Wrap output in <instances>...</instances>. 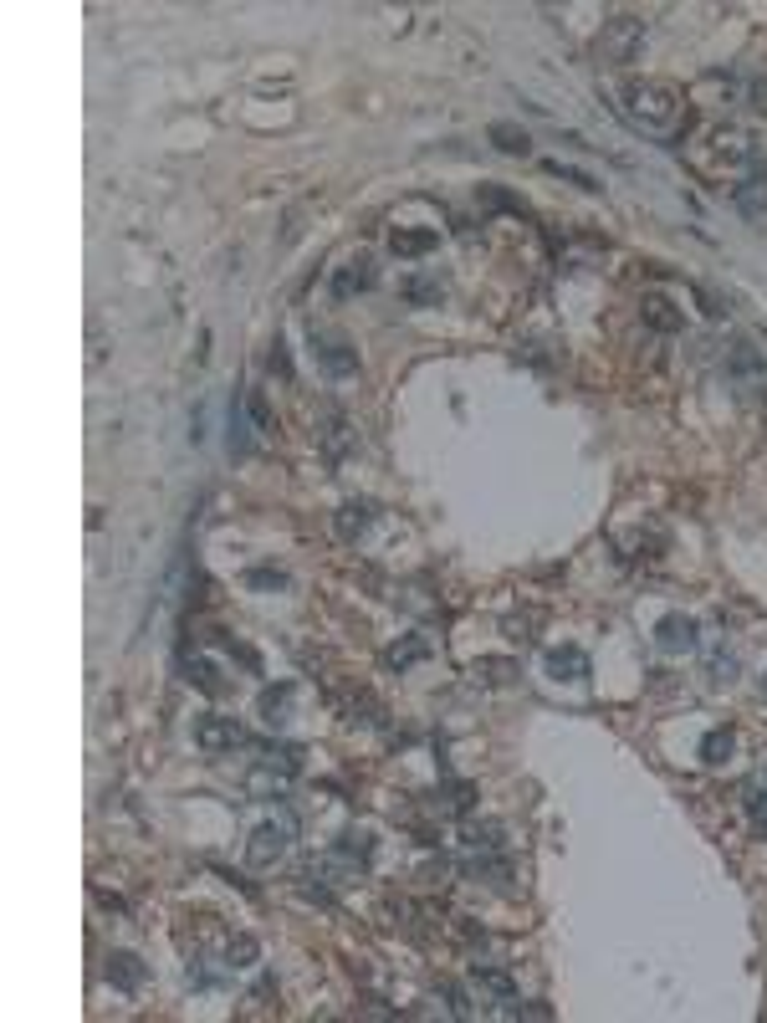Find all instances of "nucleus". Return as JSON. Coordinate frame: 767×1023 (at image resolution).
I'll list each match as a JSON object with an SVG mask.
<instances>
[{"label": "nucleus", "instance_id": "nucleus-1", "mask_svg": "<svg viewBox=\"0 0 767 1023\" xmlns=\"http://www.w3.org/2000/svg\"><path fill=\"white\" fill-rule=\"evenodd\" d=\"M681 87L675 82H635L624 93V113H629V123H640V128H650V133H660V128H670L675 118H681Z\"/></svg>", "mask_w": 767, "mask_h": 1023}, {"label": "nucleus", "instance_id": "nucleus-2", "mask_svg": "<svg viewBox=\"0 0 767 1023\" xmlns=\"http://www.w3.org/2000/svg\"><path fill=\"white\" fill-rule=\"evenodd\" d=\"M706 144L716 154L721 169H762L767 164V133L747 128V123H721L706 133Z\"/></svg>", "mask_w": 767, "mask_h": 1023}, {"label": "nucleus", "instance_id": "nucleus-3", "mask_svg": "<svg viewBox=\"0 0 767 1023\" xmlns=\"http://www.w3.org/2000/svg\"><path fill=\"white\" fill-rule=\"evenodd\" d=\"M640 47H645V21L640 16H614V21H604V31L594 41V57L604 67H624V62L640 57Z\"/></svg>", "mask_w": 767, "mask_h": 1023}, {"label": "nucleus", "instance_id": "nucleus-4", "mask_svg": "<svg viewBox=\"0 0 767 1023\" xmlns=\"http://www.w3.org/2000/svg\"><path fill=\"white\" fill-rule=\"evenodd\" d=\"M292 834H297V819H292V814H277L272 824H261V829L246 839V860H251L256 870L277 865V860L292 850Z\"/></svg>", "mask_w": 767, "mask_h": 1023}, {"label": "nucleus", "instance_id": "nucleus-5", "mask_svg": "<svg viewBox=\"0 0 767 1023\" xmlns=\"http://www.w3.org/2000/svg\"><path fill=\"white\" fill-rule=\"evenodd\" d=\"M195 747L200 752H236V747H246V727L236 717H200L195 722Z\"/></svg>", "mask_w": 767, "mask_h": 1023}, {"label": "nucleus", "instance_id": "nucleus-6", "mask_svg": "<svg viewBox=\"0 0 767 1023\" xmlns=\"http://www.w3.org/2000/svg\"><path fill=\"white\" fill-rule=\"evenodd\" d=\"M655 645L665 655H691L701 645V630H696V619L691 614H665L660 625H655Z\"/></svg>", "mask_w": 767, "mask_h": 1023}, {"label": "nucleus", "instance_id": "nucleus-7", "mask_svg": "<svg viewBox=\"0 0 767 1023\" xmlns=\"http://www.w3.org/2000/svg\"><path fill=\"white\" fill-rule=\"evenodd\" d=\"M287 778H292V768L277 763V752H272L266 763H256V768L246 773V793H251V798H282V793H287Z\"/></svg>", "mask_w": 767, "mask_h": 1023}, {"label": "nucleus", "instance_id": "nucleus-8", "mask_svg": "<svg viewBox=\"0 0 767 1023\" xmlns=\"http://www.w3.org/2000/svg\"><path fill=\"white\" fill-rule=\"evenodd\" d=\"M292 701H297V686H292V681H282V686H266V691H261V701H256L261 722L272 727V732H282V727L292 722Z\"/></svg>", "mask_w": 767, "mask_h": 1023}, {"label": "nucleus", "instance_id": "nucleus-9", "mask_svg": "<svg viewBox=\"0 0 767 1023\" xmlns=\"http://www.w3.org/2000/svg\"><path fill=\"white\" fill-rule=\"evenodd\" d=\"M466 875L476 880V885H491V891H512V865L496 855V850H476L471 860H466Z\"/></svg>", "mask_w": 767, "mask_h": 1023}, {"label": "nucleus", "instance_id": "nucleus-10", "mask_svg": "<svg viewBox=\"0 0 767 1023\" xmlns=\"http://www.w3.org/2000/svg\"><path fill=\"white\" fill-rule=\"evenodd\" d=\"M312 353H318V364H323L328 374H338V379L358 374V353H353L343 338H318V333H312Z\"/></svg>", "mask_w": 767, "mask_h": 1023}, {"label": "nucleus", "instance_id": "nucleus-11", "mask_svg": "<svg viewBox=\"0 0 767 1023\" xmlns=\"http://www.w3.org/2000/svg\"><path fill=\"white\" fill-rule=\"evenodd\" d=\"M440 246V231H415V226H394L389 231V251L399 261H410V256H430Z\"/></svg>", "mask_w": 767, "mask_h": 1023}, {"label": "nucleus", "instance_id": "nucleus-12", "mask_svg": "<svg viewBox=\"0 0 767 1023\" xmlns=\"http://www.w3.org/2000/svg\"><path fill=\"white\" fill-rule=\"evenodd\" d=\"M589 671H594V665H589V655H583L578 645H563V650L548 655V676L553 681H589Z\"/></svg>", "mask_w": 767, "mask_h": 1023}, {"label": "nucleus", "instance_id": "nucleus-13", "mask_svg": "<svg viewBox=\"0 0 767 1023\" xmlns=\"http://www.w3.org/2000/svg\"><path fill=\"white\" fill-rule=\"evenodd\" d=\"M108 983L113 988H123V993H139L144 988V962L133 957V952H108Z\"/></svg>", "mask_w": 767, "mask_h": 1023}, {"label": "nucleus", "instance_id": "nucleus-14", "mask_svg": "<svg viewBox=\"0 0 767 1023\" xmlns=\"http://www.w3.org/2000/svg\"><path fill=\"white\" fill-rule=\"evenodd\" d=\"M374 287V256H353L343 272L333 277V292L338 297H358V292H369Z\"/></svg>", "mask_w": 767, "mask_h": 1023}, {"label": "nucleus", "instance_id": "nucleus-15", "mask_svg": "<svg viewBox=\"0 0 767 1023\" xmlns=\"http://www.w3.org/2000/svg\"><path fill=\"white\" fill-rule=\"evenodd\" d=\"M471 983H476L481 993H491V998H502V1003H512V998H517V983H512V972L491 967V962H476V967H471Z\"/></svg>", "mask_w": 767, "mask_h": 1023}, {"label": "nucleus", "instance_id": "nucleus-16", "mask_svg": "<svg viewBox=\"0 0 767 1023\" xmlns=\"http://www.w3.org/2000/svg\"><path fill=\"white\" fill-rule=\"evenodd\" d=\"M404 302H415V307H430V302H440L445 297V282L435 277V272H420V277H404Z\"/></svg>", "mask_w": 767, "mask_h": 1023}, {"label": "nucleus", "instance_id": "nucleus-17", "mask_svg": "<svg viewBox=\"0 0 767 1023\" xmlns=\"http://www.w3.org/2000/svg\"><path fill=\"white\" fill-rule=\"evenodd\" d=\"M640 313H645V323H650L655 333H681V328H686V318L675 313V307H670L665 297H645V307H640Z\"/></svg>", "mask_w": 767, "mask_h": 1023}, {"label": "nucleus", "instance_id": "nucleus-18", "mask_svg": "<svg viewBox=\"0 0 767 1023\" xmlns=\"http://www.w3.org/2000/svg\"><path fill=\"white\" fill-rule=\"evenodd\" d=\"M732 200H737L742 215H767V174H752L747 185H737Z\"/></svg>", "mask_w": 767, "mask_h": 1023}, {"label": "nucleus", "instance_id": "nucleus-19", "mask_svg": "<svg viewBox=\"0 0 767 1023\" xmlns=\"http://www.w3.org/2000/svg\"><path fill=\"white\" fill-rule=\"evenodd\" d=\"M727 369H732L737 379H767V364L757 359V348H752V343H737V348L727 353Z\"/></svg>", "mask_w": 767, "mask_h": 1023}, {"label": "nucleus", "instance_id": "nucleus-20", "mask_svg": "<svg viewBox=\"0 0 767 1023\" xmlns=\"http://www.w3.org/2000/svg\"><path fill=\"white\" fill-rule=\"evenodd\" d=\"M425 655H430V640H425V635H410L404 645H394V650L384 655V665H389V671H410V665L425 660Z\"/></svg>", "mask_w": 767, "mask_h": 1023}, {"label": "nucleus", "instance_id": "nucleus-21", "mask_svg": "<svg viewBox=\"0 0 767 1023\" xmlns=\"http://www.w3.org/2000/svg\"><path fill=\"white\" fill-rule=\"evenodd\" d=\"M369 522H374V507H369V502H343V507H338V532H343V538L369 532Z\"/></svg>", "mask_w": 767, "mask_h": 1023}, {"label": "nucleus", "instance_id": "nucleus-22", "mask_svg": "<svg viewBox=\"0 0 767 1023\" xmlns=\"http://www.w3.org/2000/svg\"><path fill=\"white\" fill-rule=\"evenodd\" d=\"M261 957V942L251 937V931H236L231 942H225V967H256Z\"/></svg>", "mask_w": 767, "mask_h": 1023}, {"label": "nucleus", "instance_id": "nucleus-23", "mask_svg": "<svg viewBox=\"0 0 767 1023\" xmlns=\"http://www.w3.org/2000/svg\"><path fill=\"white\" fill-rule=\"evenodd\" d=\"M732 747H737L732 727H716V732L701 737V758H706V763H727V758H732Z\"/></svg>", "mask_w": 767, "mask_h": 1023}, {"label": "nucleus", "instance_id": "nucleus-24", "mask_svg": "<svg viewBox=\"0 0 767 1023\" xmlns=\"http://www.w3.org/2000/svg\"><path fill=\"white\" fill-rule=\"evenodd\" d=\"M471 676H476L481 686H507V681L517 676V665H512V660H476Z\"/></svg>", "mask_w": 767, "mask_h": 1023}, {"label": "nucleus", "instance_id": "nucleus-25", "mask_svg": "<svg viewBox=\"0 0 767 1023\" xmlns=\"http://www.w3.org/2000/svg\"><path fill=\"white\" fill-rule=\"evenodd\" d=\"M272 998H277V983H272V977H261V983H256V988L246 993V1008H241V1018H256V1013H277V1008H272Z\"/></svg>", "mask_w": 767, "mask_h": 1023}, {"label": "nucleus", "instance_id": "nucleus-26", "mask_svg": "<svg viewBox=\"0 0 767 1023\" xmlns=\"http://www.w3.org/2000/svg\"><path fill=\"white\" fill-rule=\"evenodd\" d=\"M246 415L256 420L261 435H272V430H277V415H272V405H266V389H251V394H246Z\"/></svg>", "mask_w": 767, "mask_h": 1023}, {"label": "nucleus", "instance_id": "nucleus-27", "mask_svg": "<svg viewBox=\"0 0 767 1023\" xmlns=\"http://www.w3.org/2000/svg\"><path fill=\"white\" fill-rule=\"evenodd\" d=\"M323 446H328V456H343V451L353 446V435H348V420H343V415H328V425H323Z\"/></svg>", "mask_w": 767, "mask_h": 1023}, {"label": "nucleus", "instance_id": "nucleus-28", "mask_svg": "<svg viewBox=\"0 0 767 1023\" xmlns=\"http://www.w3.org/2000/svg\"><path fill=\"white\" fill-rule=\"evenodd\" d=\"M466 844L471 850H496V844H502V824H466Z\"/></svg>", "mask_w": 767, "mask_h": 1023}, {"label": "nucleus", "instance_id": "nucleus-29", "mask_svg": "<svg viewBox=\"0 0 767 1023\" xmlns=\"http://www.w3.org/2000/svg\"><path fill=\"white\" fill-rule=\"evenodd\" d=\"M491 139H496V149H502V154H527V149H532V144H527V133H517L512 123H496V128H491Z\"/></svg>", "mask_w": 767, "mask_h": 1023}, {"label": "nucleus", "instance_id": "nucleus-30", "mask_svg": "<svg viewBox=\"0 0 767 1023\" xmlns=\"http://www.w3.org/2000/svg\"><path fill=\"white\" fill-rule=\"evenodd\" d=\"M185 671H190V681H195L200 691H210V696H220V691H225V686H220V671H215L210 660H190Z\"/></svg>", "mask_w": 767, "mask_h": 1023}, {"label": "nucleus", "instance_id": "nucleus-31", "mask_svg": "<svg viewBox=\"0 0 767 1023\" xmlns=\"http://www.w3.org/2000/svg\"><path fill=\"white\" fill-rule=\"evenodd\" d=\"M711 681H716V686H732V681H737V655H732V650H711Z\"/></svg>", "mask_w": 767, "mask_h": 1023}, {"label": "nucleus", "instance_id": "nucleus-32", "mask_svg": "<svg viewBox=\"0 0 767 1023\" xmlns=\"http://www.w3.org/2000/svg\"><path fill=\"white\" fill-rule=\"evenodd\" d=\"M282 584H287V578L277 568H251L246 573V589H282Z\"/></svg>", "mask_w": 767, "mask_h": 1023}, {"label": "nucleus", "instance_id": "nucleus-33", "mask_svg": "<svg viewBox=\"0 0 767 1023\" xmlns=\"http://www.w3.org/2000/svg\"><path fill=\"white\" fill-rule=\"evenodd\" d=\"M747 809H752V829L767 834V793H747Z\"/></svg>", "mask_w": 767, "mask_h": 1023}, {"label": "nucleus", "instance_id": "nucleus-34", "mask_svg": "<svg viewBox=\"0 0 767 1023\" xmlns=\"http://www.w3.org/2000/svg\"><path fill=\"white\" fill-rule=\"evenodd\" d=\"M440 993L450 998V1013H456V1018H466V1013H471V1008H466V993H461L456 983H450V977H440Z\"/></svg>", "mask_w": 767, "mask_h": 1023}, {"label": "nucleus", "instance_id": "nucleus-35", "mask_svg": "<svg viewBox=\"0 0 767 1023\" xmlns=\"http://www.w3.org/2000/svg\"><path fill=\"white\" fill-rule=\"evenodd\" d=\"M507 1013H512V1018H537V1023H543V1018H553V1008H543V1003H527V1008H507Z\"/></svg>", "mask_w": 767, "mask_h": 1023}, {"label": "nucleus", "instance_id": "nucleus-36", "mask_svg": "<svg viewBox=\"0 0 767 1023\" xmlns=\"http://www.w3.org/2000/svg\"><path fill=\"white\" fill-rule=\"evenodd\" d=\"M272 369H277L282 379H292V359H287V348H282V343H272Z\"/></svg>", "mask_w": 767, "mask_h": 1023}, {"label": "nucleus", "instance_id": "nucleus-37", "mask_svg": "<svg viewBox=\"0 0 767 1023\" xmlns=\"http://www.w3.org/2000/svg\"><path fill=\"white\" fill-rule=\"evenodd\" d=\"M507 635L512 640H532V619H507Z\"/></svg>", "mask_w": 767, "mask_h": 1023}, {"label": "nucleus", "instance_id": "nucleus-38", "mask_svg": "<svg viewBox=\"0 0 767 1023\" xmlns=\"http://www.w3.org/2000/svg\"><path fill=\"white\" fill-rule=\"evenodd\" d=\"M752 103L767 113V77H757V82H752Z\"/></svg>", "mask_w": 767, "mask_h": 1023}, {"label": "nucleus", "instance_id": "nucleus-39", "mask_svg": "<svg viewBox=\"0 0 767 1023\" xmlns=\"http://www.w3.org/2000/svg\"><path fill=\"white\" fill-rule=\"evenodd\" d=\"M762 691H767V671H762Z\"/></svg>", "mask_w": 767, "mask_h": 1023}]
</instances>
